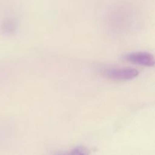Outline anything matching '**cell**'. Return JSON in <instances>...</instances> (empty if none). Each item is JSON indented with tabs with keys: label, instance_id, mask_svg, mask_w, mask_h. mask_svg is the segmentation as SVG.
Listing matches in <instances>:
<instances>
[{
	"label": "cell",
	"instance_id": "3957f363",
	"mask_svg": "<svg viewBox=\"0 0 155 155\" xmlns=\"http://www.w3.org/2000/svg\"><path fill=\"white\" fill-rule=\"evenodd\" d=\"M2 31L3 33L7 35H12L15 33L16 30V24L12 19H6L2 24Z\"/></svg>",
	"mask_w": 155,
	"mask_h": 155
},
{
	"label": "cell",
	"instance_id": "277c9868",
	"mask_svg": "<svg viewBox=\"0 0 155 155\" xmlns=\"http://www.w3.org/2000/svg\"><path fill=\"white\" fill-rule=\"evenodd\" d=\"M89 151L84 146H78L74 148L70 154L73 155H87L89 154Z\"/></svg>",
	"mask_w": 155,
	"mask_h": 155
},
{
	"label": "cell",
	"instance_id": "6da1fadb",
	"mask_svg": "<svg viewBox=\"0 0 155 155\" xmlns=\"http://www.w3.org/2000/svg\"><path fill=\"white\" fill-rule=\"evenodd\" d=\"M139 71L133 68H116L104 71V76L107 78L118 80H130L136 78Z\"/></svg>",
	"mask_w": 155,
	"mask_h": 155
},
{
	"label": "cell",
	"instance_id": "7a4b0ae2",
	"mask_svg": "<svg viewBox=\"0 0 155 155\" xmlns=\"http://www.w3.org/2000/svg\"><path fill=\"white\" fill-rule=\"evenodd\" d=\"M126 60L131 63L146 67L154 66V57L152 54L148 52L130 53L126 56Z\"/></svg>",
	"mask_w": 155,
	"mask_h": 155
}]
</instances>
